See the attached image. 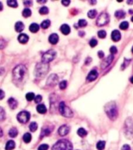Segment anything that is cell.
Listing matches in <instances>:
<instances>
[{
  "instance_id": "1",
  "label": "cell",
  "mask_w": 133,
  "mask_h": 150,
  "mask_svg": "<svg viewBox=\"0 0 133 150\" xmlns=\"http://www.w3.org/2000/svg\"><path fill=\"white\" fill-rule=\"evenodd\" d=\"M104 110L108 117L112 121H115L118 116V110H117V104L115 101H111L107 103L104 107Z\"/></svg>"
},
{
  "instance_id": "2",
  "label": "cell",
  "mask_w": 133,
  "mask_h": 150,
  "mask_svg": "<svg viewBox=\"0 0 133 150\" xmlns=\"http://www.w3.org/2000/svg\"><path fill=\"white\" fill-rule=\"evenodd\" d=\"M27 72V68L23 65H18L13 70V77L15 82H21Z\"/></svg>"
},
{
  "instance_id": "3",
  "label": "cell",
  "mask_w": 133,
  "mask_h": 150,
  "mask_svg": "<svg viewBox=\"0 0 133 150\" xmlns=\"http://www.w3.org/2000/svg\"><path fill=\"white\" fill-rule=\"evenodd\" d=\"M49 69V65L47 63L45 62H40L37 63L35 66V69H34V76H36L37 78H42L48 72Z\"/></svg>"
},
{
  "instance_id": "4",
  "label": "cell",
  "mask_w": 133,
  "mask_h": 150,
  "mask_svg": "<svg viewBox=\"0 0 133 150\" xmlns=\"http://www.w3.org/2000/svg\"><path fill=\"white\" fill-rule=\"evenodd\" d=\"M52 150H72V145L67 139H62L54 144Z\"/></svg>"
},
{
  "instance_id": "5",
  "label": "cell",
  "mask_w": 133,
  "mask_h": 150,
  "mask_svg": "<svg viewBox=\"0 0 133 150\" xmlns=\"http://www.w3.org/2000/svg\"><path fill=\"white\" fill-rule=\"evenodd\" d=\"M59 109L62 116L66 117H71L73 116V113H72V110L66 105V103L63 101H62L61 103H59Z\"/></svg>"
},
{
  "instance_id": "6",
  "label": "cell",
  "mask_w": 133,
  "mask_h": 150,
  "mask_svg": "<svg viewBox=\"0 0 133 150\" xmlns=\"http://www.w3.org/2000/svg\"><path fill=\"white\" fill-rule=\"evenodd\" d=\"M56 57V52L54 50H48L47 52L44 53L41 58V62L45 63H49L52 60H54V58Z\"/></svg>"
},
{
  "instance_id": "7",
  "label": "cell",
  "mask_w": 133,
  "mask_h": 150,
  "mask_svg": "<svg viewBox=\"0 0 133 150\" xmlns=\"http://www.w3.org/2000/svg\"><path fill=\"white\" fill-rule=\"evenodd\" d=\"M109 20H110V17H109L108 14L107 13H103L98 16L96 23L98 27H102V26L108 24L109 23Z\"/></svg>"
},
{
  "instance_id": "8",
  "label": "cell",
  "mask_w": 133,
  "mask_h": 150,
  "mask_svg": "<svg viewBox=\"0 0 133 150\" xmlns=\"http://www.w3.org/2000/svg\"><path fill=\"white\" fill-rule=\"evenodd\" d=\"M30 114L28 111H26V110H23V111L19 113L18 115H17V120H18L19 122L22 124L27 123V121L30 120Z\"/></svg>"
},
{
  "instance_id": "9",
  "label": "cell",
  "mask_w": 133,
  "mask_h": 150,
  "mask_svg": "<svg viewBox=\"0 0 133 150\" xmlns=\"http://www.w3.org/2000/svg\"><path fill=\"white\" fill-rule=\"evenodd\" d=\"M125 134L127 137H129V134L130 136H132L133 134V121L132 119L129 118L127 119L126 122H125Z\"/></svg>"
},
{
  "instance_id": "10",
  "label": "cell",
  "mask_w": 133,
  "mask_h": 150,
  "mask_svg": "<svg viewBox=\"0 0 133 150\" xmlns=\"http://www.w3.org/2000/svg\"><path fill=\"white\" fill-rule=\"evenodd\" d=\"M113 60H114V56H113V54H110V55H108L106 58H104V60H103V62H102L101 65H100L102 69H106L108 66H109V65H111V62H113Z\"/></svg>"
},
{
  "instance_id": "11",
  "label": "cell",
  "mask_w": 133,
  "mask_h": 150,
  "mask_svg": "<svg viewBox=\"0 0 133 150\" xmlns=\"http://www.w3.org/2000/svg\"><path fill=\"white\" fill-rule=\"evenodd\" d=\"M52 130H53V127L52 126H44L42 129H41V135H40V138L42 139L43 137L47 136V135H49L51 133H52Z\"/></svg>"
},
{
  "instance_id": "12",
  "label": "cell",
  "mask_w": 133,
  "mask_h": 150,
  "mask_svg": "<svg viewBox=\"0 0 133 150\" xmlns=\"http://www.w3.org/2000/svg\"><path fill=\"white\" fill-rule=\"evenodd\" d=\"M58 76L55 74H52L47 78V85L50 86H53L56 85V83H58Z\"/></svg>"
},
{
  "instance_id": "13",
  "label": "cell",
  "mask_w": 133,
  "mask_h": 150,
  "mask_svg": "<svg viewBox=\"0 0 133 150\" xmlns=\"http://www.w3.org/2000/svg\"><path fill=\"white\" fill-rule=\"evenodd\" d=\"M97 77H98V72H97V70L92 69L89 72L88 76L86 77V79L89 82H92V81H94L95 79H97Z\"/></svg>"
},
{
  "instance_id": "14",
  "label": "cell",
  "mask_w": 133,
  "mask_h": 150,
  "mask_svg": "<svg viewBox=\"0 0 133 150\" xmlns=\"http://www.w3.org/2000/svg\"><path fill=\"white\" fill-rule=\"evenodd\" d=\"M58 132H59V135H61V136H65V135L69 134V127L66 125H62L61 127L59 128Z\"/></svg>"
},
{
  "instance_id": "15",
  "label": "cell",
  "mask_w": 133,
  "mask_h": 150,
  "mask_svg": "<svg viewBox=\"0 0 133 150\" xmlns=\"http://www.w3.org/2000/svg\"><path fill=\"white\" fill-rule=\"evenodd\" d=\"M121 37H122L121 36V34H120V32L117 30H113L112 33H111V39L115 42H117V41L121 40Z\"/></svg>"
},
{
  "instance_id": "16",
  "label": "cell",
  "mask_w": 133,
  "mask_h": 150,
  "mask_svg": "<svg viewBox=\"0 0 133 150\" xmlns=\"http://www.w3.org/2000/svg\"><path fill=\"white\" fill-rule=\"evenodd\" d=\"M59 35L56 34H52L49 36V38H48V40L49 42L52 44V45H56L57 43L59 42Z\"/></svg>"
},
{
  "instance_id": "17",
  "label": "cell",
  "mask_w": 133,
  "mask_h": 150,
  "mask_svg": "<svg viewBox=\"0 0 133 150\" xmlns=\"http://www.w3.org/2000/svg\"><path fill=\"white\" fill-rule=\"evenodd\" d=\"M60 30L63 34L68 35L71 31V29H70V27L68 24H62L60 27Z\"/></svg>"
},
{
  "instance_id": "18",
  "label": "cell",
  "mask_w": 133,
  "mask_h": 150,
  "mask_svg": "<svg viewBox=\"0 0 133 150\" xmlns=\"http://www.w3.org/2000/svg\"><path fill=\"white\" fill-rule=\"evenodd\" d=\"M8 104L10 107V108L12 109H16L17 108V105H18V103H17V101L15 100L14 98L11 97V98H9L8 100Z\"/></svg>"
},
{
  "instance_id": "19",
  "label": "cell",
  "mask_w": 133,
  "mask_h": 150,
  "mask_svg": "<svg viewBox=\"0 0 133 150\" xmlns=\"http://www.w3.org/2000/svg\"><path fill=\"white\" fill-rule=\"evenodd\" d=\"M29 40V37L27 36V34H21L18 36V40L21 44H26Z\"/></svg>"
},
{
  "instance_id": "20",
  "label": "cell",
  "mask_w": 133,
  "mask_h": 150,
  "mask_svg": "<svg viewBox=\"0 0 133 150\" xmlns=\"http://www.w3.org/2000/svg\"><path fill=\"white\" fill-rule=\"evenodd\" d=\"M15 146H16L15 142L13 141V140H9V141L7 142L5 149H6V150H13L15 149Z\"/></svg>"
},
{
  "instance_id": "21",
  "label": "cell",
  "mask_w": 133,
  "mask_h": 150,
  "mask_svg": "<svg viewBox=\"0 0 133 150\" xmlns=\"http://www.w3.org/2000/svg\"><path fill=\"white\" fill-rule=\"evenodd\" d=\"M23 29H24V24L22 22H21V21H19V22H17L15 24V30H16V32L21 33V32L23 30Z\"/></svg>"
},
{
  "instance_id": "22",
  "label": "cell",
  "mask_w": 133,
  "mask_h": 150,
  "mask_svg": "<svg viewBox=\"0 0 133 150\" xmlns=\"http://www.w3.org/2000/svg\"><path fill=\"white\" fill-rule=\"evenodd\" d=\"M37 111L39 113V114H44L47 112V108L45 107V104H39L37 107Z\"/></svg>"
},
{
  "instance_id": "23",
  "label": "cell",
  "mask_w": 133,
  "mask_h": 150,
  "mask_svg": "<svg viewBox=\"0 0 133 150\" xmlns=\"http://www.w3.org/2000/svg\"><path fill=\"white\" fill-rule=\"evenodd\" d=\"M40 29V27H39V25L37 23H32V24L30 25L29 27V30L30 31H31L32 33H36Z\"/></svg>"
},
{
  "instance_id": "24",
  "label": "cell",
  "mask_w": 133,
  "mask_h": 150,
  "mask_svg": "<svg viewBox=\"0 0 133 150\" xmlns=\"http://www.w3.org/2000/svg\"><path fill=\"white\" fill-rule=\"evenodd\" d=\"M18 134V131L16 128H10V130L9 131V135L11 138H15V137L17 136Z\"/></svg>"
},
{
  "instance_id": "25",
  "label": "cell",
  "mask_w": 133,
  "mask_h": 150,
  "mask_svg": "<svg viewBox=\"0 0 133 150\" xmlns=\"http://www.w3.org/2000/svg\"><path fill=\"white\" fill-rule=\"evenodd\" d=\"M31 134H30V133H26V134H23V140L24 142L25 143H29L31 141Z\"/></svg>"
},
{
  "instance_id": "26",
  "label": "cell",
  "mask_w": 133,
  "mask_h": 150,
  "mask_svg": "<svg viewBox=\"0 0 133 150\" xmlns=\"http://www.w3.org/2000/svg\"><path fill=\"white\" fill-rule=\"evenodd\" d=\"M115 15L116 16V18L122 19L124 18L125 16V13L123 10H117V11L115 12Z\"/></svg>"
},
{
  "instance_id": "27",
  "label": "cell",
  "mask_w": 133,
  "mask_h": 150,
  "mask_svg": "<svg viewBox=\"0 0 133 150\" xmlns=\"http://www.w3.org/2000/svg\"><path fill=\"white\" fill-rule=\"evenodd\" d=\"M77 134H78L79 136L83 138V137H85L86 134H87V132H86L83 128H80L78 129V131H77Z\"/></svg>"
},
{
  "instance_id": "28",
  "label": "cell",
  "mask_w": 133,
  "mask_h": 150,
  "mask_svg": "<svg viewBox=\"0 0 133 150\" xmlns=\"http://www.w3.org/2000/svg\"><path fill=\"white\" fill-rule=\"evenodd\" d=\"M105 145H106V142L104 141L98 142L97 144V149L98 150H104L105 148Z\"/></svg>"
},
{
  "instance_id": "29",
  "label": "cell",
  "mask_w": 133,
  "mask_h": 150,
  "mask_svg": "<svg viewBox=\"0 0 133 150\" xmlns=\"http://www.w3.org/2000/svg\"><path fill=\"white\" fill-rule=\"evenodd\" d=\"M50 25H51V21L49 20H45L41 23V27L43 29H47V28H48L50 27Z\"/></svg>"
},
{
  "instance_id": "30",
  "label": "cell",
  "mask_w": 133,
  "mask_h": 150,
  "mask_svg": "<svg viewBox=\"0 0 133 150\" xmlns=\"http://www.w3.org/2000/svg\"><path fill=\"white\" fill-rule=\"evenodd\" d=\"M7 4H8L9 6L13 7V8H16V7L18 6V3H17L16 0H8L7 1Z\"/></svg>"
},
{
  "instance_id": "31",
  "label": "cell",
  "mask_w": 133,
  "mask_h": 150,
  "mask_svg": "<svg viewBox=\"0 0 133 150\" xmlns=\"http://www.w3.org/2000/svg\"><path fill=\"white\" fill-rule=\"evenodd\" d=\"M31 10L29 8H26L23 11V17H29V16H31Z\"/></svg>"
},
{
  "instance_id": "32",
  "label": "cell",
  "mask_w": 133,
  "mask_h": 150,
  "mask_svg": "<svg viewBox=\"0 0 133 150\" xmlns=\"http://www.w3.org/2000/svg\"><path fill=\"white\" fill-rule=\"evenodd\" d=\"M97 12L95 10V9H91V10H90V11L88 12V13H87V15H88V17L90 19H93L96 17V16H97Z\"/></svg>"
},
{
  "instance_id": "33",
  "label": "cell",
  "mask_w": 133,
  "mask_h": 150,
  "mask_svg": "<svg viewBox=\"0 0 133 150\" xmlns=\"http://www.w3.org/2000/svg\"><path fill=\"white\" fill-rule=\"evenodd\" d=\"M29 128L32 132H36L37 129V124L36 122H31L29 126Z\"/></svg>"
},
{
  "instance_id": "34",
  "label": "cell",
  "mask_w": 133,
  "mask_h": 150,
  "mask_svg": "<svg viewBox=\"0 0 133 150\" xmlns=\"http://www.w3.org/2000/svg\"><path fill=\"white\" fill-rule=\"evenodd\" d=\"M129 23L126 22V21H123L122 23H121V24H120V29L121 30H127L128 28H129Z\"/></svg>"
},
{
  "instance_id": "35",
  "label": "cell",
  "mask_w": 133,
  "mask_h": 150,
  "mask_svg": "<svg viewBox=\"0 0 133 150\" xmlns=\"http://www.w3.org/2000/svg\"><path fill=\"white\" fill-rule=\"evenodd\" d=\"M34 98H35V95H34V93H27L26 94V99H27V100L31 101Z\"/></svg>"
},
{
  "instance_id": "36",
  "label": "cell",
  "mask_w": 133,
  "mask_h": 150,
  "mask_svg": "<svg viewBox=\"0 0 133 150\" xmlns=\"http://www.w3.org/2000/svg\"><path fill=\"white\" fill-rule=\"evenodd\" d=\"M48 12H49V10L47 9V7L46 6L41 7V9H40V10H39V13H40L41 15H46V14L48 13Z\"/></svg>"
},
{
  "instance_id": "37",
  "label": "cell",
  "mask_w": 133,
  "mask_h": 150,
  "mask_svg": "<svg viewBox=\"0 0 133 150\" xmlns=\"http://www.w3.org/2000/svg\"><path fill=\"white\" fill-rule=\"evenodd\" d=\"M98 34V37L100 38H102V39L105 38L107 36V33L105 30H100V31H98V34Z\"/></svg>"
},
{
  "instance_id": "38",
  "label": "cell",
  "mask_w": 133,
  "mask_h": 150,
  "mask_svg": "<svg viewBox=\"0 0 133 150\" xmlns=\"http://www.w3.org/2000/svg\"><path fill=\"white\" fill-rule=\"evenodd\" d=\"M78 25H79L80 27H85L87 25V22H86L85 20H79V22H78Z\"/></svg>"
},
{
  "instance_id": "39",
  "label": "cell",
  "mask_w": 133,
  "mask_h": 150,
  "mask_svg": "<svg viewBox=\"0 0 133 150\" xmlns=\"http://www.w3.org/2000/svg\"><path fill=\"white\" fill-rule=\"evenodd\" d=\"M66 86H67V82H66V80L62 81L61 83H59V87H60L61 90H65L66 88Z\"/></svg>"
},
{
  "instance_id": "40",
  "label": "cell",
  "mask_w": 133,
  "mask_h": 150,
  "mask_svg": "<svg viewBox=\"0 0 133 150\" xmlns=\"http://www.w3.org/2000/svg\"><path fill=\"white\" fill-rule=\"evenodd\" d=\"M90 47H96L97 45V40L95 39V38H93V39H91L90 41Z\"/></svg>"
},
{
  "instance_id": "41",
  "label": "cell",
  "mask_w": 133,
  "mask_h": 150,
  "mask_svg": "<svg viewBox=\"0 0 133 150\" xmlns=\"http://www.w3.org/2000/svg\"><path fill=\"white\" fill-rule=\"evenodd\" d=\"M49 148V146H47V144H42L38 147V149L37 150H47Z\"/></svg>"
},
{
  "instance_id": "42",
  "label": "cell",
  "mask_w": 133,
  "mask_h": 150,
  "mask_svg": "<svg viewBox=\"0 0 133 150\" xmlns=\"http://www.w3.org/2000/svg\"><path fill=\"white\" fill-rule=\"evenodd\" d=\"M0 111H1L0 112V115H1L0 116V119H1V121H3L5 118V111L3 110V108H0Z\"/></svg>"
},
{
  "instance_id": "43",
  "label": "cell",
  "mask_w": 133,
  "mask_h": 150,
  "mask_svg": "<svg viewBox=\"0 0 133 150\" xmlns=\"http://www.w3.org/2000/svg\"><path fill=\"white\" fill-rule=\"evenodd\" d=\"M41 100H42V96H41V95H37V96H35V98H34V101H35V103H40Z\"/></svg>"
},
{
  "instance_id": "44",
  "label": "cell",
  "mask_w": 133,
  "mask_h": 150,
  "mask_svg": "<svg viewBox=\"0 0 133 150\" xmlns=\"http://www.w3.org/2000/svg\"><path fill=\"white\" fill-rule=\"evenodd\" d=\"M110 52H111V53L112 54H116V53H117V47H115V46H112V47H111V48H110Z\"/></svg>"
},
{
  "instance_id": "45",
  "label": "cell",
  "mask_w": 133,
  "mask_h": 150,
  "mask_svg": "<svg viewBox=\"0 0 133 150\" xmlns=\"http://www.w3.org/2000/svg\"><path fill=\"white\" fill-rule=\"evenodd\" d=\"M62 4L67 6H69V5L70 4V1L69 0H62Z\"/></svg>"
},
{
  "instance_id": "46",
  "label": "cell",
  "mask_w": 133,
  "mask_h": 150,
  "mask_svg": "<svg viewBox=\"0 0 133 150\" xmlns=\"http://www.w3.org/2000/svg\"><path fill=\"white\" fill-rule=\"evenodd\" d=\"M122 150H131V148H130V146H129V145L125 144V145H124V146H122Z\"/></svg>"
},
{
  "instance_id": "47",
  "label": "cell",
  "mask_w": 133,
  "mask_h": 150,
  "mask_svg": "<svg viewBox=\"0 0 133 150\" xmlns=\"http://www.w3.org/2000/svg\"><path fill=\"white\" fill-rule=\"evenodd\" d=\"M23 5L27 6H32V2L31 1H24L23 2Z\"/></svg>"
},
{
  "instance_id": "48",
  "label": "cell",
  "mask_w": 133,
  "mask_h": 150,
  "mask_svg": "<svg viewBox=\"0 0 133 150\" xmlns=\"http://www.w3.org/2000/svg\"><path fill=\"white\" fill-rule=\"evenodd\" d=\"M98 56L100 58H103L104 57V53L102 51H100V52H98Z\"/></svg>"
},
{
  "instance_id": "49",
  "label": "cell",
  "mask_w": 133,
  "mask_h": 150,
  "mask_svg": "<svg viewBox=\"0 0 133 150\" xmlns=\"http://www.w3.org/2000/svg\"><path fill=\"white\" fill-rule=\"evenodd\" d=\"M91 61H92V59H91V58H90V57H89V58H87L86 59V62H85V64H86V65H89V64H90V62H91Z\"/></svg>"
},
{
  "instance_id": "50",
  "label": "cell",
  "mask_w": 133,
  "mask_h": 150,
  "mask_svg": "<svg viewBox=\"0 0 133 150\" xmlns=\"http://www.w3.org/2000/svg\"><path fill=\"white\" fill-rule=\"evenodd\" d=\"M0 91H1V96H0V99H1V100H2V99H3V97H4V92H3V90H1Z\"/></svg>"
},
{
  "instance_id": "51",
  "label": "cell",
  "mask_w": 133,
  "mask_h": 150,
  "mask_svg": "<svg viewBox=\"0 0 133 150\" xmlns=\"http://www.w3.org/2000/svg\"><path fill=\"white\" fill-rule=\"evenodd\" d=\"M37 2H39V3H45V2H47V1H46V0H37Z\"/></svg>"
},
{
  "instance_id": "52",
  "label": "cell",
  "mask_w": 133,
  "mask_h": 150,
  "mask_svg": "<svg viewBox=\"0 0 133 150\" xmlns=\"http://www.w3.org/2000/svg\"><path fill=\"white\" fill-rule=\"evenodd\" d=\"M79 36H83V35H84V32H83V31L79 32Z\"/></svg>"
},
{
  "instance_id": "53",
  "label": "cell",
  "mask_w": 133,
  "mask_h": 150,
  "mask_svg": "<svg viewBox=\"0 0 133 150\" xmlns=\"http://www.w3.org/2000/svg\"><path fill=\"white\" fill-rule=\"evenodd\" d=\"M130 82H131L132 83H133V76H132L131 79H130Z\"/></svg>"
},
{
  "instance_id": "54",
  "label": "cell",
  "mask_w": 133,
  "mask_h": 150,
  "mask_svg": "<svg viewBox=\"0 0 133 150\" xmlns=\"http://www.w3.org/2000/svg\"><path fill=\"white\" fill-rule=\"evenodd\" d=\"M130 3H131V4H132L133 1H128V4H130Z\"/></svg>"
},
{
  "instance_id": "55",
  "label": "cell",
  "mask_w": 133,
  "mask_h": 150,
  "mask_svg": "<svg viewBox=\"0 0 133 150\" xmlns=\"http://www.w3.org/2000/svg\"><path fill=\"white\" fill-rule=\"evenodd\" d=\"M117 2H123V1H122V0H119V1H117Z\"/></svg>"
},
{
  "instance_id": "56",
  "label": "cell",
  "mask_w": 133,
  "mask_h": 150,
  "mask_svg": "<svg viewBox=\"0 0 133 150\" xmlns=\"http://www.w3.org/2000/svg\"><path fill=\"white\" fill-rule=\"evenodd\" d=\"M131 20H132V22H133V16H132V19H131Z\"/></svg>"
},
{
  "instance_id": "57",
  "label": "cell",
  "mask_w": 133,
  "mask_h": 150,
  "mask_svg": "<svg viewBox=\"0 0 133 150\" xmlns=\"http://www.w3.org/2000/svg\"><path fill=\"white\" fill-rule=\"evenodd\" d=\"M132 53H133V47H132Z\"/></svg>"
}]
</instances>
